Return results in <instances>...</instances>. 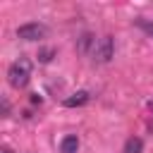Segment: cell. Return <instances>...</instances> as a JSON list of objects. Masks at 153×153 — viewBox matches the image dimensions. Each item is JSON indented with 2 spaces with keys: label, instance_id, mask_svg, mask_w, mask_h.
Segmentation results:
<instances>
[{
  "label": "cell",
  "instance_id": "obj_1",
  "mask_svg": "<svg viewBox=\"0 0 153 153\" xmlns=\"http://www.w3.org/2000/svg\"><path fill=\"white\" fill-rule=\"evenodd\" d=\"M29 79H31V62H29L26 57H19L17 62L10 65V69H7V81H10L14 88H24V86L29 84Z\"/></svg>",
  "mask_w": 153,
  "mask_h": 153
},
{
  "label": "cell",
  "instance_id": "obj_2",
  "mask_svg": "<svg viewBox=\"0 0 153 153\" xmlns=\"http://www.w3.org/2000/svg\"><path fill=\"white\" fill-rule=\"evenodd\" d=\"M112 53H115V45H112V38H110V36H103V38L96 41V45H93V60H98V62H110Z\"/></svg>",
  "mask_w": 153,
  "mask_h": 153
},
{
  "label": "cell",
  "instance_id": "obj_3",
  "mask_svg": "<svg viewBox=\"0 0 153 153\" xmlns=\"http://www.w3.org/2000/svg\"><path fill=\"white\" fill-rule=\"evenodd\" d=\"M45 33L48 31L43 24H22L17 29V38H22V41H41Z\"/></svg>",
  "mask_w": 153,
  "mask_h": 153
},
{
  "label": "cell",
  "instance_id": "obj_4",
  "mask_svg": "<svg viewBox=\"0 0 153 153\" xmlns=\"http://www.w3.org/2000/svg\"><path fill=\"white\" fill-rule=\"evenodd\" d=\"M88 91H76V93H72L69 98H65V108H79V105H84V103H88Z\"/></svg>",
  "mask_w": 153,
  "mask_h": 153
},
{
  "label": "cell",
  "instance_id": "obj_5",
  "mask_svg": "<svg viewBox=\"0 0 153 153\" xmlns=\"http://www.w3.org/2000/svg\"><path fill=\"white\" fill-rule=\"evenodd\" d=\"M76 148H79V139H76L74 134L65 136L62 143H60V151H62V153H76Z\"/></svg>",
  "mask_w": 153,
  "mask_h": 153
},
{
  "label": "cell",
  "instance_id": "obj_6",
  "mask_svg": "<svg viewBox=\"0 0 153 153\" xmlns=\"http://www.w3.org/2000/svg\"><path fill=\"white\" fill-rule=\"evenodd\" d=\"M141 148H143V143H141V139H136V136L127 139V143H124V153H141Z\"/></svg>",
  "mask_w": 153,
  "mask_h": 153
},
{
  "label": "cell",
  "instance_id": "obj_7",
  "mask_svg": "<svg viewBox=\"0 0 153 153\" xmlns=\"http://www.w3.org/2000/svg\"><path fill=\"white\" fill-rule=\"evenodd\" d=\"M53 55H55V50H53V48H45V50L38 53V62H50Z\"/></svg>",
  "mask_w": 153,
  "mask_h": 153
},
{
  "label": "cell",
  "instance_id": "obj_8",
  "mask_svg": "<svg viewBox=\"0 0 153 153\" xmlns=\"http://www.w3.org/2000/svg\"><path fill=\"white\" fill-rule=\"evenodd\" d=\"M136 24H139V26H141V29H143L148 36H153V22H148V19H139Z\"/></svg>",
  "mask_w": 153,
  "mask_h": 153
},
{
  "label": "cell",
  "instance_id": "obj_9",
  "mask_svg": "<svg viewBox=\"0 0 153 153\" xmlns=\"http://www.w3.org/2000/svg\"><path fill=\"white\" fill-rule=\"evenodd\" d=\"M41 100H43V98H41L38 93H31V103H41Z\"/></svg>",
  "mask_w": 153,
  "mask_h": 153
},
{
  "label": "cell",
  "instance_id": "obj_10",
  "mask_svg": "<svg viewBox=\"0 0 153 153\" xmlns=\"http://www.w3.org/2000/svg\"><path fill=\"white\" fill-rule=\"evenodd\" d=\"M0 153H12V151H10V148H2V151H0Z\"/></svg>",
  "mask_w": 153,
  "mask_h": 153
}]
</instances>
